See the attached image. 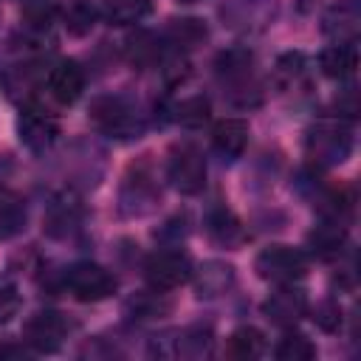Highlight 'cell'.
<instances>
[{"label": "cell", "mask_w": 361, "mask_h": 361, "mask_svg": "<svg viewBox=\"0 0 361 361\" xmlns=\"http://www.w3.org/2000/svg\"><path fill=\"white\" fill-rule=\"evenodd\" d=\"M305 152L316 166H338L353 152V127L344 118H322L307 127Z\"/></svg>", "instance_id": "6da1fadb"}, {"label": "cell", "mask_w": 361, "mask_h": 361, "mask_svg": "<svg viewBox=\"0 0 361 361\" xmlns=\"http://www.w3.org/2000/svg\"><path fill=\"white\" fill-rule=\"evenodd\" d=\"M90 121L99 133L116 141H133L144 135V116L127 96H99L90 102Z\"/></svg>", "instance_id": "7a4b0ae2"}, {"label": "cell", "mask_w": 361, "mask_h": 361, "mask_svg": "<svg viewBox=\"0 0 361 361\" xmlns=\"http://www.w3.org/2000/svg\"><path fill=\"white\" fill-rule=\"evenodd\" d=\"M220 85L228 90L231 102L251 107L259 102V85L254 82V54L248 48H228L214 62Z\"/></svg>", "instance_id": "3957f363"}, {"label": "cell", "mask_w": 361, "mask_h": 361, "mask_svg": "<svg viewBox=\"0 0 361 361\" xmlns=\"http://www.w3.org/2000/svg\"><path fill=\"white\" fill-rule=\"evenodd\" d=\"M158 203H161V183H158L152 164L149 161L133 164L121 178L118 212L124 217H144V214L155 212Z\"/></svg>", "instance_id": "277c9868"}, {"label": "cell", "mask_w": 361, "mask_h": 361, "mask_svg": "<svg viewBox=\"0 0 361 361\" xmlns=\"http://www.w3.org/2000/svg\"><path fill=\"white\" fill-rule=\"evenodd\" d=\"M279 14V0H223L220 20L228 31L251 37L262 34Z\"/></svg>", "instance_id": "5b68a950"}, {"label": "cell", "mask_w": 361, "mask_h": 361, "mask_svg": "<svg viewBox=\"0 0 361 361\" xmlns=\"http://www.w3.org/2000/svg\"><path fill=\"white\" fill-rule=\"evenodd\" d=\"M65 288L79 302H102L116 293L118 279L99 262H76L65 271Z\"/></svg>", "instance_id": "8992f818"}, {"label": "cell", "mask_w": 361, "mask_h": 361, "mask_svg": "<svg viewBox=\"0 0 361 361\" xmlns=\"http://www.w3.org/2000/svg\"><path fill=\"white\" fill-rule=\"evenodd\" d=\"M310 268V259L302 248H293V245H268L257 254L254 259V271L268 279V282H296L307 274Z\"/></svg>", "instance_id": "52a82bcc"}, {"label": "cell", "mask_w": 361, "mask_h": 361, "mask_svg": "<svg viewBox=\"0 0 361 361\" xmlns=\"http://www.w3.org/2000/svg\"><path fill=\"white\" fill-rule=\"evenodd\" d=\"M195 274V262L186 251L180 248H164L147 257L144 262V276L152 288L158 290H175L183 282H189Z\"/></svg>", "instance_id": "ba28073f"}, {"label": "cell", "mask_w": 361, "mask_h": 361, "mask_svg": "<svg viewBox=\"0 0 361 361\" xmlns=\"http://www.w3.org/2000/svg\"><path fill=\"white\" fill-rule=\"evenodd\" d=\"M166 178L180 195H197L206 186V158L195 144L172 147L166 158Z\"/></svg>", "instance_id": "9c48e42d"}, {"label": "cell", "mask_w": 361, "mask_h": 361, "mask_svg": "<svg viewBox=\"0 0 361 361\" xmlns=\"http://www.w3.org/2000/svg\"><path fill=\"white\" fill-rule=\"evenodd\" d=\"M73 330L71 319L59 310H37L25 324H23V341L34 353H56L68 333Z\"/></svg>", "instance_id": "30bf717a"}, {"label": "cell", "mask_w": 361, "mask_h": 361, "mask_svg": "<svg viewBox=\"0 0 361 361\" xmlns=\"http://www.w3.org/2000/svg\"><path fill=\"white\" fill-rule=\"evenodd\" d=\"M17 135L31 152H45L59 135V121L39 104H25L17 116Z\"/></svg>", "instance_id": "8fae6325"}, {"label": "cell", "mask_w": 361, "mask_h": 361, "mask_svg": "<svg viewBox=\"0 0 361 361\" xmlns=\"http://www.w3.org/2000/svg\"><path fill=\"white\" fill-rule=\"evenodd\" d=\"M262 313L271 324L276 327H293L305 319L307 313V293L302 288H296L293 282H282L265 302H262Z\"/></svg>", "instance_id": "7c38bea8"}, {"label": "cell", "mask_w": 361, "mask_h": 361, "mask_svg": "<svg viewBox=\"0 0 361 361\" xmlns=\"http://www.w3.org/2000/svg\"><path fill=\"white\" fill-rule=\"evenodd\" d=\"M322 31L333 42H355L358 31H361V6H358V0H336L322 17Z\"/></svg>", "instance_id": "4fadbf2b"}, {"label": "cell", "mask_w": 361, "mask_h": 361, "mask_svg": "<svg viewBox=\"0 0 361 361\" xmlns=\"http://www.w3.org/2000/svg\"><path fill=\"white\" fill-rule=\"evenodd\" d=\"M48 90L59 104H73L85 93V71L73 59H62L48 73Z\"/></svg>", "instance_id": "5bb4252c"}, {"label": "cell", "mask_w": 361, "mask_h": 361, "mask_svg": "<svg viewBox=\"0 0 361 361\" xmlns=\"http://www.w3.org/2000/svg\"><path fill=\"white\" fill-rule=\"evenodd\" d=\"M195 288H197V296L200 299H217L223 293H228L234 288V265L223 262V259H209L203 262L200 268H195Z\"/></svg>", "instance_id": "9a60e30c"}, {"label": "cell", "mask_w": 361, "mask_h": 361, "mask_svg": "<svg viewBox=\"0 0 361 361\" xmlns=\"http://www.w3.org/2000/svg\"><path fill=\"white\" fill-rule=\"evenodd\" d=\"M344 243H347V223L333 217H322V223L313 226L307 234V248L319 259H336L344 251Z\"/></svg>", "instance_id": "2e32d148"}, {"label": "cell", "mask_w": 361, "mask_h": 361, "mask_svg": "<svg viewBox=\"0 0 361 361\" xmlns=\"http://www.w3.org/2000/svg\"><path fill=\"white\" fill-rule=\"evenodd\" d=\"M248 147V124L243 118H223L212 130V149L223 161H237Z\"/></svg>", "instance_id": "e0dca14e"}, {"label": "cell", "mask_w": 361, "mask_h": 361, "mask_svg": "<svg viewBox=\"0 0 361 361\" xmlns=\"http://www.w3.org/2000/svg\"><path fill=\"white\" fill-rule=\"evenodd\" d=\"M161 39H164L169 48H175L178 54H183V51L200 48V45L209 39V28H206V23L197 20V17H172L169 25L164 28Z\"/></svg>", "instance_id": "ac0fdd59"}, {"label": "cell", "mask_w": 361, "mask_h": 361, "mask_svg": "<svg viewBox=\"0 0 361 361\" xmlns=\"http://www.w3.org/2000/svg\"><path fill=\"white\" fill-rule=\"evenodd\" d=\"M206 234L214 245H223V248H237L245 240V231H243L240 220L226 206H212L206 212Z\"/></svg>", "instance_id": "d6986e66"}, {"label": "cell", "mask_w": 361, "mask_h": 361, "mask_svg": "<svg viewBox=\"0 0 361 361\" xmlns=\"http://www.w3.org/2000/svg\"><path fill=\"white\" fill-rule=\"evenodd\" d=\"M178 338H169L172 341V355H180V358H189V361H200V358H209L212 350H214V333L209 324H192L180 333H175Z\"/></svg>", "instance_id": "ffe728a7"}, {"label": "cell", "mask_w": 361, "mask_h": 361, "mask_svg": "<svg viewBox=\"0 0 361 361\" xmlns=\"http://www.w3.org/2000/svg\"><path fill=\"white\" fill-rule=\"evenodd\" d=\"M319 68L327 79H350L358 68V51L355 42H336L319 54Z\"/></svg>", "instance_id": "44dd1931"}, {"label": "cell", "mask_w": 361, "mask_h": 361, "mask_svg": "<svg viewBox=\"0 0 361 361\" xmlns=\"http://www.w3.org/2000/svg\"><path fill=\"white\" fill-rule=\"evenodd\" d=\"M28 223V209L23 195L8 186H0V243L17 237Z\"/></svg>", "instance_id": "7402d4cb"}, {"label": "cell", "mask_w": 361, "mask_h": 361, "mask_svg": "<svg viewBox=\"0 0 361 361\" xmlns=\"http://www.w3.org/2000/svg\"><path fill=\"white\" fill-rule=\"evenodd\" d=\"M152 14V0H102L99 17L110 25H135Z\"/></svg>", "instance_id": "603a6c76"}, {"label": "cell", "mask_w": 361, "mask_h": 361, "mask_svg": "<svg viewBox=\"0 0 361 361\" xmlns=\"http://www.w3.org/2000/svg\"><path fill=\"white\" fill-rule=\"evenodd\" d=\"M124 310H127L133 319H141V322H147V319H161V316H166V313L172 310V299H169L164 290L149 288V290L133 293V296L127 299Z\"/></svg>", "instance_id": "cb8c5ba5"}, {"label": "cell", "mask_w": 361, "mask_h": 361, "mask_svg": "<svg viewBox=\"0 0 361 361\" xmlns=\"http://www.w3.org/2000/svg\"><path fill=\"white\" fill-rule=\"evenodd\" d=\"M62 25L68 28V34L73 37H85L93 31L96 20H99V6L93 0H68L62 8Z\"/></svg>", "instance_id": "d4e9b609"}, {"label": "cell", "mask_w": 361, "mask_h": 361, "mask_svg": "<svg viewBox=\"0 0 361 361\" xmlns=\"http://www.w3.org/2000/svg\"><path fill=\"white\" fill-rule=\"evenodd\" d=\"M79 217H82L79 203H76L73 197H68V195H59V197L51 203V209H48L45 228H48V234H54V237H65V234H71V231L79 226Z\"/></svg>", "instance_id": "484cf974"}, {"label": "cell", "mask_w": 361, "mask_h": 361, "mask_svg": "<svg viewBox=\"0 0 361 361\" xmlns=\"http://www.w3.org/2000/svg\"><path fill=\"white\" fill-rule=\"evenodd\" d=\"M268 341L262 336V330L245 324V327H237L231 336H228V355L231 358H240V361H254L265 353Z\"/></svg>", "instance_id": "4316f807"}, {"label": "cell", "mask_w": 361, "mask_h": 361, "mask_svg": "<svg viewBox=\"0 0 361 361\" xmlns=\"http://www.w3.org/2000/svg\"><path fill=\"white\" fill-rule=\"evenodd\" d=\"M161 42H164L161 37L141 31V34L127 39V59L133 65H138V68H149V65H155L161 59V51H164Z\"/></svg>", "instance_id": "83f0119b"}, {"label": "cell", "mask_w": 361, "mask_h": 361, "mask_svg": "<svg viewBox=\"0 0 361 361\" xmlns=\"http://www.w3.org/2000/svg\"><path fill=\"white\" fill-rule=\"evenodd\" d=\"M305 71H307L305 56H302L299 51H288V54H282V56L276 59V65H274V82H276V87L290 90V87H296V85L305 79Z\"/></svg>", "instance_id": "f1b7e54d"}, {"label": "cell", "mask_w": 361, "mask_h": 361, "mask_svg": "<svg viewBox=\"0 0 361 361\" xmlns=\"http://www.w3.org/2000/svg\"><path fill=\"white\" fill-rule=\"evenodd\" d=\"M274 355H276L279 361H313V358H316V344H313L305 333L288 330V333L279 338Z\"/></svg>", "instance_id": "f546056e"}, {"label": "cell", "mask_w": 361, "mask_h": 361, "mask_svg": "<svg viewBox=\"0 0 361 361\" xmlns=\"http://www.w3.org/2000/svg\"><path fill=\"white\" fill-rule=\"evenodd\" d=\"M172 113H175L172 118H175L178 124H183V127H200V124L209 121V99H203V96H189V99H183L180 104H175Z\"/></svg>", "instance_id": "4dcf8cb0"}, {"label": "cell", "mask_w": 361, "mask_h": 361, "mask_svg": "<svg viewBox=\"0 0 361 361\" xmlns=\"http://www.w3.org/2000/svg\"><path fill=\"white\" fill-rule=\"evenodd\" d=\"M313 322L324 330V333H336L341 327V307L336 299H324L313 307Z\"/></svg>", "instance_id": "1f68e13d"}, {"label": "cell", "mask_w": 361, "mask_h": 361, "mask_svg": "<svg viewBox=\"0 0 361 361\" xmlns=\"http://www.w3.org/2000/svg\"><path fill=\"white\" fill-rule=\"evenodd\" d=\"M20 310V288L14 279L0 276V322H8Z\"/></svg>", "instance_id": "d6a6232c"}, {"label": "cell", "mask_w": 361, "mask_h": 361, "mask_svg": "<svg viewBox=\"0 0 361 361\" xmlns=\"http://www.w3.org/2000/svg\"><path fill=\"white\" fill-rule=\"evenodd\" d=\"M178 3H197V0H178Z\"/></svg>", "instance_id": "836d02e7"}]
</instances>
